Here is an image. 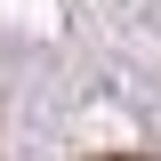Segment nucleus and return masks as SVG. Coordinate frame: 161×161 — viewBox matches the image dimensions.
<instances>
[{"mask_svg": "<svg viewBox=\"0 0 161 161\" xmlns=\"http://www.w3.org/2000/svg\"><path fill=\"white\" fill-rule=\"evenodd\" d=\"M97 161H145V153H97Z\"/></svg>", "mask_w": 161, "mask_h": 161, "instance_id": "obj_1", "label": "nucleus"}]
</instances>
